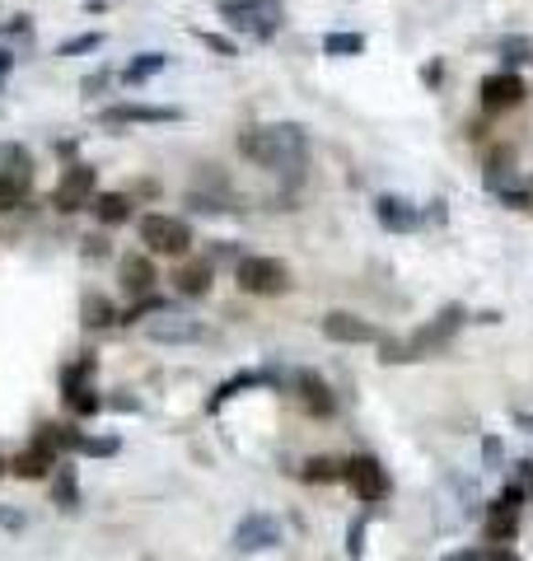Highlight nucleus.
Returning a JSON list of instances; mask_svg holds the SVG:
<instances>
[{
	"label": "nucleus",
	"mask_w": 533,
	"mask_h": 561,
	"mask_svg": "<svg viewBox=\"0 0 533 561\" xmlns=\"http://www.w3.org/2000/svg\"><path fill=\"white\" fill-rule=\"evenodd\" d=\"M239 154L249 164L267 169V174H291L295 183L304 178V164H309V136L304 127L295 122H272V127H249L239 136Z\"/></svg>",
	"instance_id": "nucleus-1"
},
{
	"label": "nucleus",
	"mask_w": 533,
	"mask_h": 561,
	"mask_svg": "<svg viewBox=\"0 0 533 561\" xmlns=\"http://www.w3.org/2000/svg\"><path fill=\"white\" fill-rule=\"evenodd\" d=\"M234 286L243 295H258V300H272V295H285L291 291V267L281 258H262V253H249L234 262Z\"/></svg>",
	"instance_id": "nucleus-2"
},
{
	"label": "nucleus",
	"mask_w": 533,
	"mask_h": 561,
	"mask_svg": "<svg viewBox=\"0 0 533 561\" xmlns=\"http://www.w3.org/2000/svg\"><path fill=\"white\" fill-rule=\"evenodd\" d=\"M141 244L155 253V258H187L192 253V225L178 220V216H164V211H150L141 216Z\"/></svg>",
	"instance_id": "nucleus-3"
},
{
	"label": "nucleus",
	"mask_w": 533,
	"mask_h": 561,
	"mask_svg": "<svg viewBox=\"0 0 533 561\" xmlns=\"http://www.w3.org/2000/svg\"><path fill=\"white\" fill-rule=\"evenodd\" d=\"M342 482L351 487V496H356L360 505H384V501L393 496V477H389V468H384L375 454L346 459V463H342Z\"/></svg>",
	"instance_id": "nucleus-4"
},
{
	"label": "nucleus",
	"mask_w": 533,
	"mask_h": 561,
	"mask_svg": "<svg viewBox=\"0 0 533 561\" xmlns=\"http://www.w3.org/2000/svg\"><path fill=\"white\" fill-rule=\"evenodd\" d=\"M220 19L239 33H253V37H276L285 10H281V0H220Z\"/></svg>",
	"instance_id": "nucleus-5"
},
{
	"label": "nucleus",
	"mask_w": 533,
	"mask_h": 561,
	"mask_svg": "<svg viewBox=\"0 0 533 561\" xmlns=\"http://www.w3.org/2000/svg\"><path fill=\"white\" fill-rule=\"evenodd\" d=\"M94 192H99V169H94V164H80V159H75V164L61 169V178H57V187H52V206H57L61 216L90 211Z\"/></svg>",
	"instance_id": "nucleus-6"
},
{
	"label": "nucleus",
	"mask_w": 533,
	"mask_h": 561,
	"mask_svg": "<svg viewBox=\"0 0 533 561\" xmlns=\"http://www.w3.org/2000/svg\"><path fill=\"white\" fill-rule=\"evenodd\" d=\"M519 501H528V496H524L519 482H510L496 501L486 505V514H482V538H486L491 547L515 543V534H519Z\"/></svg>",
	"instance_id": "nucleus-7"
},
{
	"label": "nucleus",
	"mask_w": 533,
	"mask_h": 561,
	"mask_svg": "<svg viewBox=\"0 0 533 561\" xmlns=\"http://www.w3.org/2000/svg\"><path fill=\"white\" fill-rule=\"evenodd\" d=\"M318 328L327 342H337V346H365V342H379V328L370 323V318H360L351 309H333V313H323L318 318Z\"/></svg>",
	"instance_id": "nucleus-8"
},
{
	"label": "nucleus",
	"mask_w": 533,
	"mask_h": 561,
	"mask_svg": "<svg viewBox=\"0 0 533 561\" xmlns=\"http://www.w3.org/2000/svg\"><path fill=\"white\" fill-rule=\"evenodd\" d=\"M477 99H482L486 112H510V108H519L528 99V90H524V79L515 70H491V75H482Z\"/></svg>",
	"instance_id": "nucleus-9"
},
{
	"label": "nucleus",
	"mask_w": 533,
	"mask_h": 561,
	"mask_svg": "<svg viewBox=\"0 0 533 561\" xmlns=\"http://www.w3.org/2000/svg\"><path fill=\"white\" fill-rule=\"evenodd\" d=\"M103 127H164V122H183L178 108H159V103H112L99 112Z\"/></svg>",
	"instance_id": "nucleus-10"
},
{
	"label": "nucleus",
	"mask_w": 533,
	"mask_h": 561,
	"mask_svg": "<svg viewBox=\"0 0 533 561\" xmlns=\"http://www.w3.org/2000/svg\"><path fill=\"white\" fill-rule=\"evenodd\" d=\"M464 323H468V309H464V304L440 309V313L431 318V323H426V328H417V333H412V342H407V346H412V360H417V355H431L435 346H444V342L454 337Z\"/></svg>",
	"instance_id": "nucleus-11"
},
{
	"label": "nucleus",
	"mask_w": 533,
	"mask_h": 561,
	"mask_svg": "<svg viewBox=\"0 0 533 561\" xmlns=\"http://www.w3.org/2000/svg\"><path fill=\"white\" fill-rule=\"evenodd\" d=\"M28 187H33V164L24 150H10V164L0 169V211H15L28 202Z\"/></svg>",
	"instance_id": "nucleus-12"
},
{
	"label": "nucleus",
	"mask_w": 533,
	"mask_h": 561,
	"mask_svg": "<svg viewBox=\"0 0 533 561\" xmlns=\"http://www.w3.org/2000/svg\"><path fill=\"white\" fill-rule=\"evenodd\" d=\"M150 342H164V346H201L207 342V328L197 323V318H178V313H164L145 328Z\"/></svg>",
	"instance_id": "nucleus-13"
},
{
	"label": "nucleus",
	"mask_w": 533,
	"mask_h": 561,
	"mask_svg": "<svg viewBox=\"0 0 533 561\" xmlns=\"http://www.w3.org/2000/svg\"><path fill=\"white\" fill-rule=\"evenodd\" d=\"M276 543H281V524L272 514L253 510V514L239 519V529H234V547L239 552H262V547H276Z\"/></svg>",
	"instance_id": "nucleus-14"
},
{
	"label": "nucleus",
	"mask_w": 533,
	"mask_h": 561,
	"mask_svg": "<svg viewBox=\"0 0 533 561\" xmlns=\"http://www.w3.org/2000/svg\"><path fill=\"white\" fill-rule=\"evenodd\" d=\"M295 393H300V403H304V412L309 417H337V393H333V384H327L323 375H314V370H300L295 375Z\"/></svg>",
	"instance_id": "nucleus-15"
},
{
	"label": "nucleus",
	"mask_w": 533,
	"mask_h": 561,
	"mask_svg": "<svg viewBox=\"0 0 533 561\" xmlns=\"http://www.w3.org/2000/svg\"><path fill=\"white\" fill-rule=\"evenodd\" d=\"M375 220L389 229V234H407V229H417L421 225V211L407 202V196H398V192H384V196H375Z\"/></svg>",
	"instance_id": "nucleus-16"
},
{
	"label": "nucleus",
	"mask_w": 533,
	"mask_h": 561,
	"mask_svg": "<svg viewBox=\"0 0 533 561\" xmlns=\"http://www.w3.org/2000/svg\"><path fill=\"white\" fill-rule=\"evenodd\" d=\"M211 280H216V262L211 258H187L174 271V291L183 300H201V295H211Z\"/></svg>",
	"instance_id": "nucleus-17"
},
{
	"label": "nucleus",
	"mask_w": 533,
	"mask_h": 561,
	"mask_svg": "<svg viewBox=\"0 0 533 561\" xmlns=\"http://www.w3.org/2000/svg\"><path fill=\"white\" fill-rule=\"evenodd\" d=\"M117 280H122V291H127V295H150L159 271H155L150 253H127V258L117 262Z\"/></svg>",
	"instance_id": "nucleus-18"
},
{
	"label": "nucleus",
	"mask_w": 533,
	"mask_h": 561,
	"mask_svg": "<svg viewBox=\"0 0 533 561\" xmlns=\"http://www.w3.org/2000/svg\"><path fill=\"white\" fill-rule=\"evenodd\" d=\"M90 211H94L99 225H127L132 220V196L127 192H99L90 202Z\"/></svg>",
	"instance_id": "nucleus-19"
},
{
	"label": "nucleus",
	"mask_w": 533,
	"mask_h": 561,
	"mask_svg": "<svg viewBox=\"0 0 533 561\" xmlns=\"http://www.w3.org/2000/svg\"><path fill=\"white\" fill-rule=\"evenodd\" d=\"M94 370H99V360H94V355H80L75 365H66V370H61V393H66V403L94 388Z\"/></svg>",
	"instance_id": "nucleus-20"
},
{
	"label": "nucleus",
	"mask_w": 533,
	"mask_h": 561,
	"mask_svg": "<svg viewBox=\"0 0 533 561\" xmlns=\"http://www.w3.org/2000/svg\"><path fill=\"white\" fill-rule=\"evenodd\" d=\"M164 66H169L164 52H141V57H132L127 66H122V85H145V79H155Z\"/></svg>",
	"instance_id": "nucleus-21"
},
{
	"label": "nucleus",
	"mask_w": 533,
	"mask_h": 561,
	"mask_svg": "<svg viewBox=\"0 0 533 561\" xmlns=\"http://www.w3.org/2000/svg\"><path fill=\"white\" fill-rule=\"evenodd\" d=\"M52 501L61 510H80V477H75V463H61L57 477H52Z\"/></svg>",
	"instance_id": "nucleus-22"
},
{
	"label": "nucleus",
	"mask_w": 533,
	"mask_h": 561,
	"mask_svg": "<svg viewBox=\"0 0 533 561\" xmlns=\"http://www.w3.org/2000/svg\"><path fill=\"white\" fill-rule=\"evenodd\" d=\"M496 52H501L506 70L533 66V37H528V33H510V37H501V43H496Z\"/></svg>",
	"instance_id": "nucleus-23"
},
{
	"label": "nucleus",
	"mask_w": 533,
	"mask_h": 561,
	"mask_svg": "<svg viewBox=\"0 0 533 561\" xmlns=\"http://www.w3.org/2000/svg\"><path fill=\"white\" fill-rule=\"evenodd\" d=\"M300 477H304L309 487H318V482H323V487H327V482H342V463H337V459H327V454H314V459L304 463V472H300Z\"/></svg>",
	"instance_id": "nucleus-24"
},
{
	"label": "nucleus",
	"mask_w": 533,
	"mask_h": 561,
	"mask_svg": "<svg viewBox=\"0 0 533 561\" xmlns=\"http://www.w3.org/2000/svg\"><path fill=\"white\" fill-rule=\"evenodd\" d=\"M365 52V33H327L323 37V57H360Z\"/></svg>",
	"instance_id": "nucleus-25"
},
{
	"label": "nucleus",
	"mask_w": 533,
	"mask_h": 561,
	"mask_svg": "<svg viewBox=\"0 0 533 561\" xmlns=\"http://www.w3.org/2000/svg\"><path fill=\"white\" fill-rule=\"evenodd\" d=\"M112 323H122V313L103 295H85V328H112Z\"/></svg>",
	"instance_id": "nucleus-26"
},
{
	"label": "nucleus",
	"mask_w": 533,
	"mask_h": 561,
	"mask_svg": "<svg viewBox=\"0 0 533 561\" xmlns=\"http://www.w3.org/2000/svg\"><path fill=\"white\" fill-rule=\"evenodd\" d=\"M145 313H174V304L164 295H141V300H132L127 313H122V323H136V318H145Z\"/></svg>",
	"instance_id": "nucleus-27"
},
{
	"label": "nucleus",
	"mask_w": 533,
	"mask_h": 561,
	"mask_svg": "<svg viewBox=\"0 0 533 561\" xmlns=\"http://www.w3.org/2000/svg\"><path fill=\"white\" fill-rule=\"evenodd\" d=\"M122 450L117 435H80V454H94V459H112Z\"/></svg>",
	"instance_id": "nucleus-28"
},
{
	"label": "nucleus",
	"mask_w": 533,
	"mask_h": 561,
	"mask_svg": "<svg viewBox=\"0 0 533 561\" xmlns=\"http://www.w3.org/2000/svg\"><path fill=\"white\" fill-rule=\"evenodd\" d=\"M103 33H80V37H66V43L57 48V57H80V52H99Z\"/></svg>",
	"instance_id": "nucleus-29"
},
{
	"label": "nucleus",
	"mask_w": 533,
	"mask_h": 561,
	"mask_svg": "<svg viewBox=\"0 0 533 561\" xmlns=\"http://www.w3.org/2000/svg\"><path fill=\"white\" fill-rule=\"evenodd\" d=\"M197 43H201V48H211L216 57H239V48L229 43V37H220V33H211V28H197Z\"/></svg>",
	"instance_id": "nucleus-30"
},
{
	"label": "nucleus",
	"mask_w": 533,
	"mask_h": 561,
	"mask_svg": "<svg viewBox=\"0 0 533 561\" xmlns=\"http://www.w3.org/2000/svg\"><path fill=\"white\" fill-rule=\"evenodd\" d=\"M5 37H10V43H33V19L28 15H15L5 24Z\"/></svg>",
	"instance_id": "nucleus-31"
},
{
	"label": "nucleus",
	"mask_w": 533,
	"mask_h": 561,
	"mask_svg": "<svg viewBox=\"0 0 533 561\" xmlns=\"http://www.w3.org/2000/svg\"><path fill=\"white\" fill-rule=\"evenodd\" d=\"M510 472H515V482L524 487V496H533V459H519Z\"/></svg>",
	"instance_id": "nucleus-32"
},
{
	"label": "nucleus",
	"mask_w": 533,
	"mask_h": 561,
	"mask_svg": "<svg viewBox=\"0 0 533 561\" xmlns=\"http://www.w3.org/2000/svg\"><path fill=\"white\" fill-rule=\"evenodd\" d=\"M108 253H112V244H108L103 234H90V238H85V258H90V262H94V258H108Z\"/></svg>",
	"instance_id": "nucleus-33"
},
{
	"label": "nucleus",
	"mask_w": 533,
	"mask_h": 561,
	"mask_svg": "<svg viewBox=\"0 0 533 561\" xmlns=\"http://www.w3.org/2000/svg\"><path fill=\"white\" fill-rule=\"evenodd\" d=\"M482 459H486V468H501V439L496 435L482 439Z\"/></svg>",
	"instance_id": "nucleus-34"
},
{
	"label": "nucleus",
	"mask_w": 533,
	"mask_h": 561,
	"mask_svg": "<svg viewBox=\"0 0 533 561\" xmlns=\"http://www.w3.org/2000/svg\"><path fill=\"white\" fill-rule=\"evenodd\" d=\"M108 85V70H99V75H85V85H80V90H85V94H99Z\"/></svg>",
	"instance_id": "nucleus-35"
},
{
	"label": "nucleus",
	"mask_w": 533,
	"mask_h": 561,
	"mask_svg": "<svg viewBox=\"0 0 533 561\" xmlns=\"http://www.w3.org/2000/svg\"><path fill=\"white\" fill-rule=\"evenodd\" d=\"M421 79H426V85H440V79H444V66H440V61L421 66Z\"/></svg>",
	"instance_id": "nucleus-36"
},
{
	"label": "nucleus",
	"mask_w": 533,
	"mask_h": 561,
	"mask_svg": "<svg viewBox=\"0 0 533 561\" xmlns=\"http://www.w3.org/2000/svg\"><path fill=\"white\" fill-rule=\"evenodd\" d=\"M444 561H486V552H473V547H464V552H449Z\"/></svg>",
	"instance_id": "nucleus-37"
},
{
	"label": "nucleus",
	"mask_w": 533,
	"mask_h": 561,
	"mask_svg": "<svg viewBox=\"0 0 533 561\" xmlns=\"http://www.w3.org/2000/svg\"><path fill=\"white\" fill-rule=\"evenodd\" d=\"M486 561H519L510 547H486Z\"/></svg>",
	"instance_id": "nucleus-38"
},
{
	"label": "nucleus",
	"mask_w": 533,
	"mask_h": 561,
	"mask_svg": "<svg viewBox=\"0 0 533 561\" xmlns=\"http://www.w3.org/2000/svg\"><path fill=\"white\" fill-rule=\"evenodd\" d=\"M10 66H15V57H10L5 48H0V79H5V75H10Z\"/></svg>",
	"instance_id": "nucleus-39"
},
{
	"label": "nucleus",
	"mask_w": 533,
	"mask_h": 561,
	"mask_svg": "<svg viewBox=\"0 0 533 561\" xmlns=\"http://www.w3.org/2000/svg\"><path fill=\"white\" fill-rule=\"evenodd\" d=\"M5 468H10V463H5V459H0V477H5Z\"/></svg>",
	"instance_id": "nucleus-40"
}]
</instances>
